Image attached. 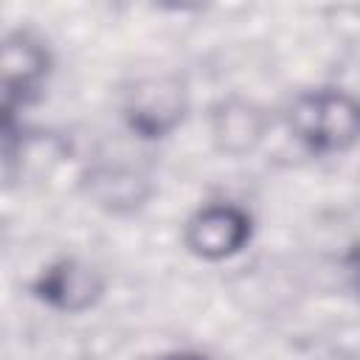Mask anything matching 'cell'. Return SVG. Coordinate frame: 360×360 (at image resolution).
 Listing matches in <instances>:
<instances>
[{
	"mask_svg": "<svg viewBox=\"0 0 360 360\" xmlns=\"http://www.w3.org/2000/svg\"><path fill=\"white\" fill-rule=\"evenodd\" d=\"M287 129L309 155H340L360 143V96L343 87L301 90L287 107Z\"/></svg>",
	"mask_w": 360,
	"mask_h": 360,
	"instance_id": "obj_1",
	"label": "cell"
},
{
	"mask_svg": "<svg viewBox=\"0 0 360 360\" xmlns=\"http://www.w3.org/2000/svg\"><path fill=\"white\" fill-rule=\"evenodd\" d=\"M188 107L191 93L180 73H146L124 90L121 121L141 141H163L183 127Z\"/></svg>",
	"mask_w": 360,
	"mask_h": 360,
	"instance_id": "obj_2",
	"label": "cell"
},
{
	"mask_svg": "<svg viewBox=\"0 0 360 360\" xmlns=\"http://www.w3.org/2000/svg\"><path fill=\"white\" fill-rule=\"evenodd\" d=\"M53 73L51 48L31 31H8L0 53L3 121H17V112L37 104Z\"/></svg>",
	"mask_w": 360,
	"mask_h": 360,
	"instance_id": "obj_3",
	"label": "cell"
},
{
	"mask_svg": "<svg viewBox=\"0 0 360 360\" xmlns=\"http://www.w3.org/2000/svg\"><path fill=\"white\" fill-rule=\"evenodd\" d=\"M256 231V219L239 202H205L183 222V248L200 262H225L239 256Z\"/></svg>",
	"mask_w": 360,
	"mask_h": 360,
	"instance_id": "obj_4",
	"label": "cell"
},
{
	"mask_svg": "<svg viewBox=\"0 0 360 360\" xmlns=\"http://www.w3.org/2000/svg\"><path fill=\"white\" fill-rule=\"evenodd\" d=\"M28 292L53 312L82 315L104 298L107 276L79 256H59L28 281Z\"/></svg>",
	"mask_w": 360,
	"mask_h": 360,
	"instance_id": "obj_5",
	"label": "cell"
},
{
	"mask_svg": "<svg viewBox=\"0 0 360 360\" xmlns=\"http://www.w3.org/2000/svg\"><path fill=\"white\" fill-rule=\"evenodd\" d=\"M273 127L270 112L245 96H225L208 110V138L225 158H245L262 146Z\"/></svg>",
	"mask_w": 360,
	"mask_h": 360,
	"instance_id": "obj_6",
	"label": "cell"
},
{
	"mask_svg": "<svg viewBox=\"0 0 360 360\" xmlns=\"http://www.w3.org/2000/svg\"><path fill=\"white\" fill-rule=\"evenodd\" d=\"M82 188L93 205L104 208L107 214H132L146 205L152 197V180L135 166L124 163H96L84 172Z\"/></svg>",
	"mask_w": 360,
	"mask_h": 360,
	"instance_id": "obj_7",
	"label": "cell"
},
{
	"mask_svg": "<svg viewBox=\"0 0 360 360\" xmlns=\"http://www.w3.org/2000/svg\"><path fill=\"white\" fill-rule=\"evenodd\" d=\"M349 284H352V292L357 295V301H360V248L352 253V259H349Z\"/></svg>",
	"mask_w": 360,
	"mask_h": 360,
	"instance_id": "obj_8",
	"label": "cell"
},
{
	"mask_svg": "<svg viewBox=\"0 0 360 360\" xmlns=\"http://www.w3.org/2000/svg\"><path fill=\"white\" fill-rule=\"evenodd\" d=\"M152 360H211L208 354H200V352H191V349H174V352H163Z\"/></svg>",
	"mask_w": 360,
	"mask_h": 360,
	"instance_id": "obj_9",
	"label": "cell"
}]
</instances>
